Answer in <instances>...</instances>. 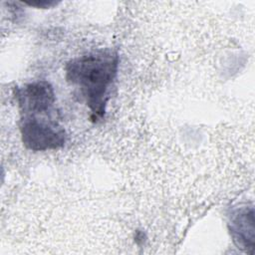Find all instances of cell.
I'll return each mask as SVG.
<instances>
[{
	"instance_id": "cell-4",
	"label": "cell",
	"mask_w": 255,
	"mask_h": 255,
	"mask_svg": "<svg viewBox=\"0 0 255 255\" xmlns=\"http://www.w3.org/2000/svg\"><path fill=\"white\" fill-rule=\"evenodd\" d=\"M255 219L253 206L240 207L230 217L229 230L236 246L252 253L255 244Z\"/></svg>"
},
{
	"instance_id": "cell-3",
	"label": "cell",
	"mask_w": 255,
	"mask_h": 255,
	"mask_svg": "<svg viewBox=\"0 0 255 255\" xmlns=\"http://www.w3.org/2000/svg\"><path fill=\"white\" fill-rule=\"evenodd\" d=\"M16 99L21 117L50 116L56 102L53 86L45 80L34 81L16 89Z\"/></svg>"
},
{
	"instance_id": "cell-1",
	"label": "cell",
	"mask_w": 255,
	"mask_h": 255,
	"mask_svg": "<svg viewBox=\"0 0 255 255\" xmlns=\"http://www.w3.org/2000/svg\"><path fill=\"white\" fill-rule=\"evenodd\" d=\"M119 61L116 50L101 48L70 60L65 67L67 82L79 90L95 122L106 114Z\"/></svg>"
},
{
	"instance_id": "cell-2",
	"label": "cell",
	"mask_w": 255,
	"mask_h": 255,
	"mask_svg": "<svg viewBox=\"0 0 255 255\" xmlns=\"http://www.w3.org/2000/svg\"><path fill=\"white\" fill-rule=\"evenodd\" d=\"M20 133L23 144L34 151L60 148L67 138L65 129L47 117H21Z\"/></svg>"
},
{
	"instance_id": "cell-5",
	"label": "cell",
	"mask_w": 255,
	"mask_h": 255,
	"mask_svg": "<svg viewBox=\"0 0 255 255\" xmlns=\"http://www.w3.org/2000/svg\"><path fill=\"white\" fill-rule=\"evenodd\" d=\"M26 4H28L30 6L46 8V7H52V6L56 5L57 3L53 2V1H35V2H26Z\"/></svg>"
}]
</instances>
